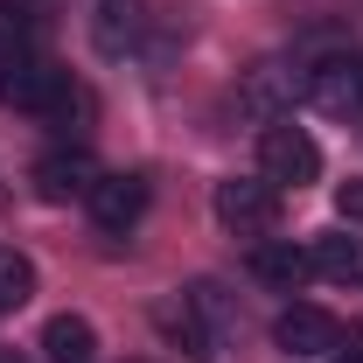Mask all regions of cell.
<instances>
[{
    "label": "cell",
    "mask_w": 363,
    "mask_h": 363,
    "mask_svg": "<svg viewBox=\"0 0 363 363\" xmlns=\"http://www.w3.org/2000/svg\"><path fill=\"white\" fill-rule=\"evenodd\" d=\"M70 70H56L43 56H7L0 63V105H14V112H43V119H63L70 112Z\"/></svg>",
    "instance_id": "1"
},
{
    "label": "cell",
    "mask_w": 363,
    "mask_h": 363,
    "mask_svg": "<svg viewBox=\"0 0 363 363\" xmlns=\"http://www.w3.org/2000/svg\"><path fill=\"white\" fill-rule=\"evenodd\" d=\"M259 175L272 182V189H308V182L321 175V147L308 126H279L272 119L266 133H259Z\"/></svg>",
    "instance_id": "2"
},
{
    "label": "cell",
    "mask_w": 363,
    "mask_h": 363,
    "mask_svg": "<svg viewBox=\"0 0 363 363\" xmlns=\"http://www.w3.org/2000/svg\"><path fill=\"white\" fill-rule=\"evenodd\" d=\"M217 224L224 230H238V238H266L272 224H279V189H272L266 175H230V182H217Z\"/></svg>",
    "instance_id": "3"
},
{
    "label": "cell",
    "mask_w": 363,
    "mask_h": 363,
    "mask_svg": "<svg viewBox=\"0 0 363 363\" xmlns=\"http://www.w3.org/2000/svg\"><path fill=\"white\" fill-rule=\"evenodd\" d=\"M301 98L335 119L363 112V56H321L315 70H301Z\"/></svg>",
    "instance_id": "4"
},
{
    "label": "cell",
    "mask_w": 363,
    "mask_h": 363,
    "mask_svg": "<svg viewBox=\"0 0 363 363\" xmlns=\"http://www.w3.org/2000/svg\"><path fill=\"white\" fill-rule=\"evenodd\" d=\"M272 342H279L286 357H328V350L342 342V321L328 315V308H308V301H294L286 315L272 321Z\"/></svg>",
    "instance_id": "5"
},
{
    "label": "cell",
    "mask_w": 363,
    "mask_h": 363,
    "mask_svg": "<svg viewBox=\"0 0 363 363\" xmlns=\"http://www.w3.org/2000/svg\"><path fill=\"white\" fill-rule=\"evenodd\" d=\"M91 182H98V161H91L84 147H56L35 161V196L43 203H84Z\"/></svg>",
    "instance_id": "6"
},
{
    "label": "cell",
    "mask_w": 363,
    "mask_h": 363,
    "mask_svg": "<svg viewBox=\"0 0 363 363\" xmlns=\"http://www.w3.org/2000/svg\"><path fill=\"white\" fill-rule=\"evenodd\" d=\"M84 203H91V217L105 230H133L147 217V175H98Z\"/></svg>",
    "instance_id": "7"
},
{
    "label": "cell",
    "mask_w": 363,
    "mask_h": 363,
    "mask_svg": "<svg viewBox=\"0 0 363 363\" xmlns=\"http://www.w3.org/2000/svg\"><path fill=\"white\" fill-rule=\"evenodd\" d=\"M294 91H301V77H294L286 63H252L245 84H238V105H245L252 119H279V112L294 105Z\"/></svg>",
    "instance_id": "8"
},
{
    "label": "cell",
    "mask_w": 363,
    "mask_h": 363,
    "mask_svg": "<svg viewBox=\"0 0 363 363\" xmlns=\"http://www.w3.org/2000/svg\"><path fill=\"white\" fill-rule=\"evenodd\" d=\"M252 272H259L266 286H279V294H294V286L315 272V259H308L301 245H286V238H259V245H252Z\"/></svg>",
    "instance_id": "9"
},
{
    "label": "cell",
    "mask_w": 363,
    "mask_h": 363,
    "mask_svg": "<svg viewBox=\"0 0 363 363\" xmlns=\"http://www.w3.org/2000/svg\"><path fill=\"white\" fill-rule=\"evenodd\" d=\"M308 259H315L321 279H335V286H363V238H350V230H321Z\"/></svg>",
    "instance_id": "10"
},
{
    "label": "cell",
    "mask_w": 363,
    "mask_h": 363,
    "mask_svg": "<svg viewBox=\"0 0 363 363\" xmlns=\"http://www.w3.org/2000/svg\"><path fill=\"white\" fill-rule=\"evenodd\" d=\"M43 357L49 363H91L98 357V328L84 315H49L43 321Z\"/></svg>",
    "instance_id": "11"
},
{
    "label": "cell",
    "mask_w": 363,
    "mask_h": 363,
    "mask_svg": "<svg viewBox=\"0 0 363 363\" xmlns=\"http://www.w3.org/2000/svg\"><path fill=\"white\" fill-rule=\"evenodd\" d=\"M28 294H35V266H28L21 252H0V315L28 308Z\"/></svg>",
    "instance_id": "12"
},
{
    "label": "cell",
    "mask_w": 363,
    "mask_h": 363,
    "mask_svg": "<svg viewBox=\"0 0 363 363\" xmlns=\"http://www.w3.org/2000/svg\"><path fill=\"white\" fill-rule=\"evenodd\" d=\"M133 28H140L133 0H105V7H98V49H112V56H119V49L133 43Z\"/></svg>",
    "instance_id": "13"
},
{
    "label": "cell",
    "mask_w": 363,
    "mask_h": 363,
    "mask_svg": "<svg viewBox=\"0 0 363 363\" xmlns=\"http://www.w3.org/2000/svg\"><path fill=\"white\" fill-rule=\"evenodd\" d=\"M335 210H342V224H363V175H350L335 189Z\"/></svg>",
    "instance_id": "14"
},
{
    "label": "cell",
    "mask_w": 363,
    "mask_h": 363,
    "mask_svg": "<svg viewBox=\"0 0 363 363\" xmlns=\"http://www.w3.org/2000/svg\"><path fill=\"white\" fill-rule=\"evenodd\" d=\"M0 363H28V357H14V350H0Z\"/></svg>",
    "instance_id": "15"
},
{
    "label": "cell",
    "mask_w": 363,
    "mask_h": 363,
    "mask_svg": "<svg viewBox=\"0 0 363 363\" xmlns=\"http://www.w3.org/2000/svg\"><path fill=\"white\" fill-rule=\"evenodd\" d=\"M335 363H363V357H335Z\"/></svg>",
    "instance_id": "16"
},
{
    "label": "cell",
    "mask_w": 363,
    "mask_h": 363,
    "mask_svg": "<svg viewBox=\"0 0 363 363\" xmlns=\"http://www.w3.org/2000/svg\"><path fill=\"white\" fill-rule=\"evenodd\" d=\"M357 335H363V328H357Z\"/></svg>",
    "instance_id": "17"
}]
</instances>
